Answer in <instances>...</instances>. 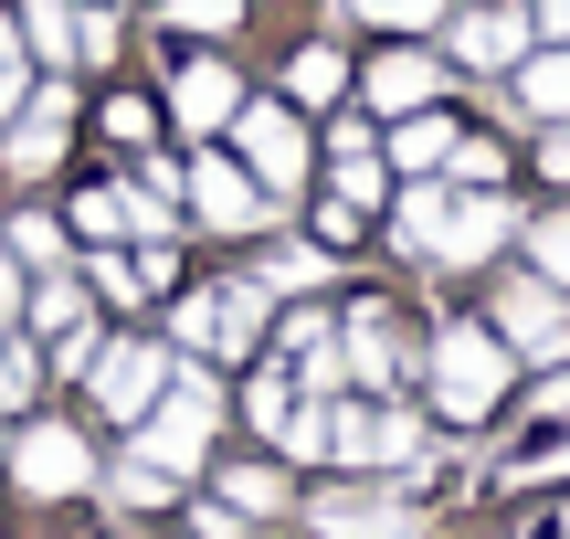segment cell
Segmentation results:
<instances>
[{"instance_id": "19", "label": "cell", "mask_w": 570, "mask_h": 539, "mask_svg": "<svg viewBox=\"0 0 570 539\" xmlns=\"http://www.w3.org/2000/svg\"><path fill=\"white\" fill-rule=\"evenodd\" d=\"M285 339H296V381H306V392H338L348 360H338V339H327V317H296Z\"/></svg>"}, {"instance_id": "10", "label": "cell", "mask_w": 570, "mask_h": 539, "mask_svg": "<svg viewBox=\"0 0 570 539\" xmlns=\"http://www.w3.org/2000/svg\"><path fill=\"white\" fill-rule=\"evenodd\" d=\"M454 53L487 63V75H508V63L529 53V11H518V0H497V11H465V21H454Z\"/></svg>"}, {"instance_id": "40", "label": "cell", "mask_w": 570, "mask_h": 539, "mask_svg": "<svg viewBox=\"0 0 570 539\" xmlns=\"http://www.w3.org/2000/svg\"><path fill=\"white\" fill-rule=\"evenodd\" d=\"M550 539H570V508H560V529H550Z\"/></svg>"}, {"instance_id": "2", "label": "cell", "mask_w": 570, "mask_h": 539, "mask_svg": "<svg viewBox=\"0 0 570 539\" xmlns=\"http://www.w3.org/2000/svg\"><path fill=\"white\" fill-rule=\"evenodd\" d=\"M212 381L190 371V381H169V402H148L138 413V455L159 465V477H190V465H202V444H212Z\"/></svg>"}, {"instance_id": "16", "label": "cell", "mask_w": 570, "mask_h": 539, "mask_svg": "<svg viewBox=\"0 0 570 539\" xmlns=\"http://www.w3.org/2000/svg\"><path fill=\"white\" fill-rule=\"evenodd\" d=\"M338 360H348L360 381H391V371H402V350H391V317L360 307V317H348V339H338Z\"/></svg>"}, {"instance_id": "37", "label": "cell", "mask_w": 570, "mask_h": 539, "mask_svg": "<svg viewBox=\"0 0 570 539\" xmlns=\"http://www.w3.org/2000/svg\"><path fill=\"white\" fill-rule=\"evenodd\" d=\"M11 307H21V275H11V254H0V329H11Z\"/></svg>"}, {"instance_id": "27", "label": "cell", "mask_w": 570, "mask_h": 539, "mask_svg": "<svg viewBox=\"0 0 570 539\" xmlns=\"http://www.w3.org/2000/svg\"><path fill=\"white\" fill-rule=\"evenodd\" d=\"M169 487H180V477H159V465H117V508H169Z\"/></svg>"}, {"instance_id": "21", "label": "cell", "mask_w": 570, "mask_h": 539, "mask_svg": "<svg viewBox=\"0 0 570 539\" xmlns=\"http://www.w3.org/2000/svg\"><path fill=\"white\" fill-rule=\"evenodd\" d=\"M285 85H296L306 106H327V96H348V63H338V42H306V53L285 63Z\"/></svg>"}, {"instance_id": "38", "label": "cell", "mask_w": 570, "mask_h": 539, "mask_svg": "<svg viewBox=\"0 0 570 539\" xmlns=\"http://www.w3.org/2000/svg\"><path fill=\"white\" fill-rule=\"evenodd\" d=\"M539 169H550V180H570V138H550V159H539Z\"/></svg>"}, {"instance_id": "22", "label": "cell", "mask_w": 570, "mask_h": 539, "mask_svg": "<svg viewBox=\"0 0 570 539\" xmlns=\"http://www.w3.org/2000/svg\"><path fill=\"white\" fill-rule=\"evenodd\" d=\"M444 212H454L444 190H412V202L391 212V233H402V254H433V244H444Z\"/></svg>"}, {"instance_id": "24", "label": "cell", "mask_w": 570, "mask_h": 539, "mask_svg": "<svg viewBox=\"0 0 570 539\" xmlns=\"http://www.w3.org/2000/svg\"><path fill=\"white\" fill-rule=\"evenodd\" d=\"M444 159H454V127L412 106V117H402V169H444Z\"/></svg>"}, {"instance_id": "25", "label": "cell", "mask_w": 570, "mask_h": 539, "mask_svg": "<svg viewBox=\"0 0 570 539\" xmlns=\"http://www.w3.org/2000/svg\"><path fill=\"white\" fill-rule=\"evenodd\" d=\"M11 254H21V265H42V275H63V233L42 223V212H21V223H11Z\"/></svg>"}, {"instance_id": "8", "label": "cell", "mask_w": 570, "mask_h": 539, "mask_svg": "<svg viewBox=\"0 0 570 539\" xmlns=\"http://www.w3.org/2000/svg\"><path fill=\"white\" fill-rule=\"evenodd\" d=\"M190 202H202V223H212V233H244V223H265V212H275V190H265V180H244L233 159H190Z\"/></svg>"}, {"instance_id": "4", "label": "cell", "mask_w": 570, "mask_h": 539, "mask_svg": "<svg viewBox=\"0 0 570 539\" xmlns=\"http://www.w3.org/2000/svg\"><path fill=\"white\" fill-rule=\"evenodd\" d=\"M11 465H21L32 498H75V487H96V455H85L75 423H32V434L11 444Z\"/></svg>"}, {"instance_id": "12", "label": "cell", "mask_w": 570, "mask_h": 539, "mask_svg": "<svg viewBox=\"0 0 570 539\" xmlns=\"http://www.w3.org/2000/svg\"><path fill=\"white\" fill-rule=\"evenodd\" d=\"M63 127H75V85H42V106L11 127V169H53L63 159Z\"/></svg>"}, {"instance_id": "36", "label": "cell", "mask_w": 570, "mask_h": 539, "mask_svg": "<svg viewBox=\"0 0 570 539\" xmlns=\"http://www.w3.org/2000/svg\"><path fill=\"white\" fill-rule=\"evenodd\" d=\"M21 392H32V360H21V350H0V402H21Z\"/></svg>"}, {"instance_id": "28", "label": "cell", "mask_w": 570, "mask_h": 539, "mask_svg": "<svg viewBox=\"0 0 570 539\" xmlns=\"http://www.w3.org/2000/svg\"><path fill=\"white\" fill-rule=\"evenodd\" d=\"M529 244H539V275H550V286H570V212H550Z\"/></svg>"}, {"instance_id": "1", "label": "cell", "mask_w": 570, "mask_h": 539, "mask_svg": "<svg viewBox=\"0 0 570 539\" xmlns=\"http://www.w3.org/2000/svg\"><path fill=\"white\" fill-rule=\"evenodd\" d=\"M497 392H508V339L497 329H444L433 339V402H444L454 423L497 413Z\"/></svg>"}, {"instance_id": "9", "label": "cell", "mask_w": 570, "mask_h": 539, "mask_svg": "<svg viewBox=\"0 0 570 539\" xmlns=\"http://www.w3.org/2000/svg\"><path fill=\"white\" fill-rule=\"evenodd\" d=\"M360 96L381 106V117H412V106H433V96H444V63H433V53H412V42H402V53H381V63L360 75Z\"/></svg>"}, {"instance_id": "11", "label": "cell", "mask_w": 570, "mask_h": 539, "mask_svg": "<svg viewBox=\"0 0 570 539\" xmlns=\"http://www.w3.org/2000/svg\"><path fill=\"white\" fill-rule=\"evenodd\" d=\"M508 233H518L508 202H454V212H444V244H433V254H444V265H487Z\"/></svg>"}, {"instance_id": "5", "label": "cell", "mask_w": 570, "mask_h": 539, "mask_svg": "<svg viewBox=\"0 0 570 539\" xmlns=\"http://www.w3.org/2000/svg\"><path fill=\"white\" fill-rule=\"evenodd\" d=\"M233 138H244V159H254V180L275 190H296L306 180V138H296V117H285V106H233Z\"/></svg>"}, {"instance_id": "17", "label": "cell", "mask_w": 570, "mask_h": 539, "mask_svg": "<svg viewBox=\"0 0 570 539\" xmlns=\"http://www.w3.org/2000/svg\"><path fill=\"white\" fill-rule=\"evenodd\" d=\"M223 508H233V529L275 519V508H285V477H275V465H233V477H223Z\"/></svg>"}, {"instance_id": "13", "label": "cell", "mask_w": 570, "mask_h": 539, "mask_svg": "<svg viewBox=\"0 0 570 539\" xmlns=\"http://www.w3.org/2000/svg\"><path fill=\"white\" fill-rule=\"evenodd\" d=\"M169 106H180V127H233V75L223 63H180V85H169Z\"/></svg>"}, {"instance_id": "35", "label": "cell", "mask_w": 570, "mask_h": 539, "mask_svg": "<svg viewBox=\"0 0 570 539\" xmlns=\"http://www.w3.org/2000/svg\"><path fill=\"white\" fill-rule=\"evenodd\" d=\"M106 138L138 148V138H148V106H138V96H117V106H106Z\"/></svg>"}, {"instance_id": "15", "label": "cell", "mask_w": 570, "mask_h": 539, "mask_svg": "<svg viewBox=\"0 0 570 539\" xmlns=\"http://www.w3.org/2000/svg\"><path fill=\"white\" fill-rule=\"evenodd\" d=\"M254 339H265V286H223V296H212V350L244 360Z\"/></svg>"}, {"instance_id": "23", "label": "cell", "mask_w": 570, "mask_h": 539, "mask_svg": "<svg viewBox=\"0 0 570 539\" xmlns=\"http://www.w3.org/2000/svg\"><path fill=\"white\" fill-rule=\"evenodd\" d=\"M338 202H381V159H370V127H338Z\"/></svg>"}, {"instance_id": "14", "label": "cell", "mask_w": 570, "mask_h": 539, "mask_svg": "<svg viewBox=\"0 0 570 539\" xmlns=\"http://www.w3.org/2000/svg\"><path fill=\"white\" fill-rule=\"evenodd\" d=\"M306 519H317V539H402V508L391 498H317Z\"/></svg>"}, {"instance_id": "29", "label": "cell", "mask_w": 570, "mask_h": 539, "mask_svg": "<svg viewBox=\"0 0 570 539\" xmlns=\"http://www.w3.org/2000/svg\"><path fill=\"white\" fill-rule=\"evenodd\" d=\"M348 11H360V21H391V32H423L444 0H348Z\"/></svg>"}, {"instance_id": "26", "label": "cell", "mask_w": 570, "mask_h": 539, "mask_svg": "<svg viewBox=\"0 0 570 539\" xmlns=\"http://www.w3.org/2000/svg\"><path fill=\"white\" fill-rule=\"evenodd\" d=\"M317 275H327V254H317V244H285L275 265H265V296H296V286H317Z\"/></svg>"}, {"instance_id": "33", "label": "cell", "mask_w": 570, "mask_h": 539, "mask_svg": "<svg viewBox=\"0 0 570 539\" xmlns=\"http://www.w3.org/2000/svg\"><path fill=\"white\" fill-rule=\"evenodd\" d=\"M11 106H21V32L0 21V117H11Z\"/></svg>"}, {"instance_id": "3", "label": "cell", "mask_w": 570, "mask_h": 539, "mask_svg": "<svg viewBox=\"0 0 570 539\" xmlns=\"http://www.w3.org/2000/svg\"><path fill=\"white\" fill-rule=\"evenodd\" d=\"M497 329H508V350H529V360L570 350V307H560L550 275H508V286H497Z\"/></svg>"}, {"instance_id": "39", "label": "cell", "mask_w": 570, "mask_h": 539, "mask_svg": "<svg viewBox=\"0 0 570 539\" xmlns=\"http://www.w3.org/2000/svg\"><path fill=\"white\" fill-rule=\"evenodd\" d=\"M539 21H550V32H570V0H539Z\"/></svg>"}, {"instance_id": "31", "label": "cell", "mask_w": 570, "mask_h": 539, "mask_svg": "<svg viewBox=\"0 0 570 539\" xmlns=\"http://www.w3.org/2000/svg\"><path fill=\"white\" fill-rule=\"evenodd\" d=\"M285 413H296V392H285V371H265V381H254V423H265V434H275Z\"/></svg>"}, {"instance_id": "32", "label": "cell", "mask_w": 570, "mask_h": 539, "mask_svg": "<svg viewBox=\"0 0 570 539\" xmlns=\"http://www.w3.org/2000/svg\"><path fill=\"white\" fill-rule=\"evenodd\" d=\"M85 265H96L106 296H138V254H85Z\"/></svg>"}, {"instance_id": "34", "label": "cell", "mask_w": 570, "mask_h": 539, "mask_svg": "<svg viewBox=\"0 0 570 539\" xmlns=\"http://www.w3.org/2000/svg\"><path fill=\"white\" fill-rule=\"evenodd\" d=\"M75 53H85V63H106V53H117V21L85 11V21H75Z\"/></svg>"}, {"instance_id": "7", "label": "cell", "mask_w": 570, "mask_h": 539, "mask_svg": "<svg viewBox=\"0 0 570 539\" xmlns=\"http://www.w3.org/2000/svg\"><path fill=\"white\" fill-rule=\"evenodd\" d=\"M327 455L338 465H412V423L370 402H327Z\"/></svg>"}, {"instance_id": "6", "label": "cell", "mask_w": 570, "mask_h": 539, "mask_svg": "<svg viewBox=\"0 0 570 539\" xmlns=\"http://www.w3.org/2000/svg\"><path fill=\"white\" fill-rule=\"evenodd\" d=\"M159 381H169L159 339H117V350H96V402H106L117 423H138L148 402H159Z\"/></svg>"}, {"instance_id": "18", "label": "cell", "mask_w": 570, "mask_h": 539, "mask_svg": "<svg viewBox=\"0 0 570 539\" xmlns=\"http://www.w3.org/2000/svg\"><path fill=\"white\" fill-rule=\"evenodd\" d=\"M518 96H529L539 117H570V42L560 53H518Z\"/></svg>"}, {"instance_id": "30", "label": "cell", "mask_w": 570, "mask_h": 539, "mask_svg": "<svg viewBox=\"0 0 570 539\" xmlns=\"http://www.w3.org/2000/svg\"><path fill=\"white\" fill-rule=\"evenodd\" d=\"M75 223H85V233H117V223H127V190H85Z\"/></svg>"}, {"instance_id": "20", "label": "cell", "mask_w": 570, "mask_h": 539, "mask_svg": "<svg viewBox=\"0 0 570 539\" xmlns=\"http://www.w3.org/2000/svg\"><path fill=\"white\" fill-rule=\"evenodd\" d=\"M21 42L53 63H75V0H21Z\"/></svg>"}]
</instances>
